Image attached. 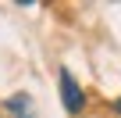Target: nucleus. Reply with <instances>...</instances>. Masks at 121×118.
Returning <instances> with one entry per match:
<instances>
[{
	"mask_svg": "<svg viewBox=\"0 0 121 118\" xmlns=\"http://www.w3.org/2000/svg\"><path fill=\"white\" fill-rule=\"evenodd\" d=\"M60 97H64V107H68V111H82V104H86L78 82H75L68 72H60Z\"/></svg>",
	"mask_w": 121,
	"mask_h": 118,
	"instance_id": "1",
	"label": "nucleus"
},
{
	"mask_svg": "<svg viewBox=\"0 0 121 118\" xmlns=\"http://www.w3.org/2000/svg\"><path fill=\"white\" fill-rule=\"evenodd\" d=\"M7 107H11V111H18V114H25V118H32V107H29V100H25V97H11V100H7Z\"/></svg>",
	"mask_w": 121,
	"mask_h": 118,
	"instance_id": "2",
	"label": "nucleus"
},
{
	"mask_svg": "<svg viewBox=\"0 0 121 118\" xmlns=\"http://www.w3.org/2000/svg\"><path fill=\"white\" fill-rule=\"evenodd\" d=\"M114 111H117V114H121V100H114Z\"/></svg>",
	"mask_w": 121,
	"mask_h": 118,
	"instance_id": "3",
	"label": "nucleus"
}]
</instances>
